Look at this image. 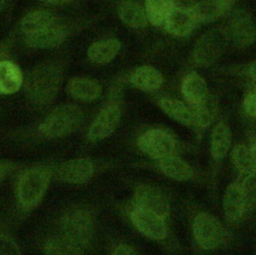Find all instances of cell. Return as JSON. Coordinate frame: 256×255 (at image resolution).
Segmentation results:
<instances>
[{"mask_svg": "<svg viewBox=\"0 0 256 255\" xmlns=\"http://www.w3.org/2000/svg\"><path fill=\"white\" fill-rule=\"evenodd\" d=\"M115 208L136 232L161 246L170 255H174L181 249L172 230V224L162 217L136 206L128 198L118 201Z\"/></svg>", "mask_w": 256, "mask_h": 255, "instance_id": "3", "label": "cell"}, {"mask_svg": "<svg viewBox=\"0 0 256 255\" xmlns=\"http://www.w3.org/2000/svg\"><path fill=\"white\" fill-rule=\"evenodd\" d=\"M20 164L11 160L0 159V184L15 171H18Z\"/></svg>", "mask_w": 256, "mask_h": 255, "instance_id": "35", "label": "cell"}, {"mask_svg": "<svg viewBox=\"0 0 256 255\" xmlns=\"http://www.w3.org/2000/svg\"><path fill=\"white\" fill-rule=\"evenodd\" d=\"M249 75L251 79L256 83V61H254L249 67Z\"/></svg>", "mask_w": 256, "mask_h": 255, "instance_id": "40", "label": "cell"}, {"mask_svg": "<svg viewBox=\"0 0 256 255\" xmlns=\"http://www.w3.org/2000/svg\"><path fill=\"white\" fill-rule=\"evenodd\" d=\"M60 15L49 9L37 8L26 13L18 23V31L22 37L38 32L55 22Z\"/></svg>", "mask_w": 256, "mask_h": 255, "instance_id": "18", "label": "cell"}, {"mask_svg": "<svg viewBox=\"0 0 256 255\" xmlns=\"http://www.w3.org/2000/svg\"><path fill=\"white\" fill-rule=\"evenodd\" d=\"M247 145L249 147L253 166H254V169L256 172V133H253L249 136V142L247 143Z\"/></svg>", "mask_w": 256, "mask_h": 255, "instance_id": "38", "label": "cell"}, {"mask_svg": "<svg viewBox=\"0 0 256 255\" xmlns=\"http://www.w3.org/2000/svg\"><path fill=\"white\" fill-rule=\"evenodd\" d=\"M39 1L42 2L43 4L49 5V6H60V5L67 4L71 0H39Z\"/></svg>", "mask_w": 256, "mask_h": 255, "instance_id": "39", "label": "cell"}, {"mask_svg": "<svg viewBox=\"0 0 256 255\" xmlns=\"http://www.w3.org/2000/svg\"><path fill=\"white\" fill-rule=\"evenodd\" d=\"M84 118V112L77 104L57 105L36 126L35 135L37 138L44 140L66 137L80 129Z\"/></svg>", "mask_w": 256, "mask_h": 255, "instance_id": "6", "label": "cell"}, {"mask_svg": "<svg viewBox=\"0 0 256 255\" xmlns=\"http://www.w3.org/2000/svg\"><path fill=\"white\" fill-rule=\"evenodd\" d=\"M242 106L247 116L256 119V88L245 94Z\"/></svg>", "mask_w": 256, "mask_h": 255, "instance_id": "34", "label": "cell"}, {"mask_svg": "<svg viewBox=\"0 0 256 255\" xmlns=\"http://www.w3.org/2000/svg\"><path fill=\"white\" fill-rule=\"evenodd\" d=\"M239 181L245 203L247 220L256 212V173H251L242 177H236Z\"/></svg>", "mask_w": 256, "mask_h": 255, "instance_id": "31", "label": "cell"}, {"mask_svg": "<svg viewBox=\"0 0 256 255\" xmlns=\"http://www.w3.org/2000/svg\"><path fill=\"white\" fill-rule=\"evenodd\" d=\"M148 170L179 183H201L207 181V173L195 167L181 155L169 156L158 160H149L141 164Z\"/></svg>", "mask_w": 256, "mask_h": 255, "instance_id": "10", "label": "cell"}, {"mask_svg": "<svg viewBox=\"0 0 256 255\" xmlns=\"http://www.w3.org/2000/svg\"><path fill=\"white\" fill-rule=\"evenodd\" d=\"M235 0H200L192 11L197 24L211 23L224 16L234 5Z\"/></svg>", "mask_w": 256, "mask_h": 255, "instance_id": "19", "label": "cell"}, {"mask_svg": "<svg viewBox=\"0 0 256 255\" xmlns=\"http://www.w3.org/2000/svg\"><path fill=\"white\" fill-rule=\"evenodd\" d=\"M106 166L89 157H78L57 164L54 178L58 181L83 185L90 182Z\"/></svg>", "mask_w": 256, "mask_h": 255, "instance_id": "12", "label": "cell"}, {"mask_svg": "<svg viewBox=\"0 0 256 255\" xmlns=\"http://www.w3.org/2000/svg\"><path fill=\"white\" fill-rule=\"evenodd\" d=\"M122 117V105L117 92L113 90L106 103L100 108L91 122L86 138L90 143H98L110 137L117 129Z\"/></svg>", "mask_w": 256, "mask_h": 255, "instance_id": "11", "label": "cell"}, {"mask_svg": "<svg viewBox=\"0 0 256 255\" xmlns=\"http://www.w3.org/2000/svg\"><path fill=\"white\" fill-rule=\"evenodd\" d=\"M130 196L128 199L136 206L150 211L172 224V201L169 194L159 185L141 181L129 180Z\"/></svg>", "mask_w": 256, "mask_h": 255, "instance_id": "8", "label": "cell"}, {"mask_svg": "<svg viewBox=\"0 0 256 255\" xmlns=\"http://www.w3.org/2000/svg\"><path fill=\"white\" fill-rule=\"evenodd\" d=\"M65 90L71 98L83 102L96 101L103 92V88L97 80L84 76L70 78L66 83Z\"/></svg>", "mask_w": 256, "mask_h": 255, "instance_id": "17", "label": "cell"}, {"mask_svg": "<svg viewBox=\"0 0 256 255\" xmlns=\"http://www.w3.org/2000/svg\"><path fill=\"white\" fill-rule=\"evenodd\" d=\"M253 255H256V253H255V254H253Z\"/></svg>", "mask_w": 256, "mask_h": 255, "instance_id": "42", "label": "cell"}, {"mask_svg": "<svg viewBox=\"0 0 256 255\" xmlns=\"http://www.w3.org/2000/svg\"><path fill=\"white\" fill-rule=\"evenodd\" d=\"M74 32V25L60 16L44 29L22 37L24 44L31 49H52L61 46Z\"/></svg>", "mask_w": 256, "mask_h": 255, "instance_id": "13", "label": "cell"}, {"mask_svg": "<svg viewBox=\"0 0 256 255\" xmlns=\"http://www.w3.org/2000/svg\"><path fill=\"white\" fill-rule=\"evenodd\" d=\"M6 1H7V0H0V13H1L2 10L4 9L5 4H6Z\"/></svg>", "mask_w": 256, "mask_h": 255, "instance_id": "41", "label": "cell"}, {"mask_svg": "<svg viewBox=\"0 0 256 255\" xmlns=\"http://www.w3.org/2000/svg\"><path fill=\"white\" fill-rule=\"evenodd\" d=\"M229 40L228 30L213 28L204 33L196 42L192 57L198 65L208 66L214 63L224 52Z\"/></svg>", "mask_w": 256, "mask_h": 255, "instance_id": "14", "label": "cell"}, {"mask_svg": "<svg viewBox=\"0 0 256 255\" xmlns=\"http://www.w3.org/2000/svg\"><path fill=\"white\" fill-rule=\"evenodd\" d=\"M230 161L234 171L236 172V177H242L251 173H256L249 147L246 143L239 142L231 147Z\"/></svg>", "mask_w": 256, "mask_h": 255, "instance_id": "29", "label": "cell"}, {"mask_svg": "<svg viewBox=\"0 0 256 255\" xmlns=\"http://www.w3.org/2000/svg\"><path fill=\"white\" fill-rule=\"evenodd\" d=\"M64 58L45 60L24 74L22 90L27 101L37 110H46L56 100L65 78Z\"/></svg>", "mask_w": 256, "mask_h": 255, "instance_id": "2", "label": "cell"}, {"mask_svg": "<svg viewBox=\"0 0 256 255\" xmlns=\"http://www.w3.org/2000/svg\"><path fill=\"white\" fill-rule=\"evenodd\" d=\"M24 74L11 59L0 62V95H11L22 89Z\"/></svg>", "mask_w": 256, "mask_h": 255, "instance_id": "21", "label": "cell"}, {"mask_svg": "<svg viewBox=\"0 0 256 255\" xmlns=\"http://www.w3.org/2000/svg\"><path fill=\"white\" fill-rule=\"evenodd\" d=\"M110 255H139V253L129 242L114 240L110 245Z\"/></svg>", "mask_w": 256, "mask_h": 255, "instance_id": "33", "label": "cell"}, {"mask_svg": "<svg viewBox=\"0 0 256 255\" xmlns=\"http://www.w3.org/2000/svg\"><path fill=\"white\" fill-rule=\"evenodd\" d=\"M181 92L189 107L202 103L209 96L205 79L196 71H191L184 77L181 83Z\"/></svg>", "mask_w": 256, "mask_h": 255, "instance_id": "20", "label": "cell"}, {"mask_svg": "<svg viewBox=\"0 0 256 255\" xmlns=\"http://www.w3.org/2000/svg\"><path fill=\"white\" fill-rule=\"evenodd\" d=\"M137 149L149 160H158L169 156L181 155L186 146L169 129L150 127L138 134L135 140Z\"/></svg>", "mask_w": 256, "mask_h": 255, "instance_id": "7", "label": "cell"}, {"mask_svg": "<svg viewBox=\"0 0 256 255\" xmlns=\"http://www.w3.org/2000/svg\"><path fill=\"white\" fill-rule=\"evenodd\" d=\"M58 233L84 251L94 247L97 233V213L89 204H74L64 209L56 221Z\"/></svg>", "mask_w": 256, "mask_h": 255, "instance_id": "5", "label": "cell"}, {"mask_svg": "<svg viewBox=\"0 0 256 255\" xmlns=\"http://www.w3.org/2000/svg\"><path fill=\"white\" fill-rule=\"evenodd\" d=\"M57 163H37L20 170L15 181V203L22 214H29L43 200Z\"/></svg>", "mask_w": 256, "mask_h": 255, "instance_id": "4", "label": "cell"}, {"mask_svg": "<svg viewBox=\"0 0 256 255\" xmlns=\"http://www.w3.org/2000/svg\"><path fill=\"white\" fill-rule=\"evenodd\" d=\"M232 147V132L225 120H220L212 127L209 139L210 165L207 173L209 193L212 198L216 196L219 173L223 162Z\"/></svg>", "mask_w": 256, "mask_h": 255, "instance_id": "9", "label": "cell"}, {"mask_svg": "<svg viewBox=\"0 0 256 255\" xmlns=\"http://www.w3.org/2000/svg\"><path fill=\"white\" fill-rule=\"evenodd\" d=\"M117 13L122 21L131 28H144L148 24V20L144 8L133 0H123L117 7Z\"/></svg>", "mask_w": 256, "mask_h": 255, "instance_id": "27", "label": "cell"}, {"mask_svg": "<svg viewBox=\"0 0 256 255\" xmlns=\"http://www.w3.org/2000/svg\"><path fill=\"white\" fill-rule=\"evenodd\" d=\"M44 255H85V251L61 234H52L42 241Z\"/></svg>", "mask_w": 256, "mask_h": 255, "instance_id": "28", "label": "cell"}, {"mask_svg": "<svg viewBox=\"0 0 256 255\" xmlns=\"http://www.w3.org/2000/svg\"><path fill=\"white\" fill-rule=\"evenodd\" d=\"M158 106L172 120L187 128L193 129V113L187 104L172 97H161L158 100Z\"/></svg>", "mask_w": 256, "mask_h": 255, "instance_id": "24", "label": "cell"}, {"mask_svg": "<svg viewBox=\"0 0 256 255\" xmlns=\"http://www.w3.org/2000/svg\"><path fill=\"white\" fill-rule=\"evenodd\" d=\"M229 38L239 48H246L256 40V27L250 15L239 11L231 19Z\"/></svg>", "mask_w": 256, "mask_h": 255, "instance_id": "16", "label": "cell"}, {"mask_svg": "<svg viewBox=\"0 0 256 255\" xmlns=\"http://www.w3.org/2000/svg\"><path fill=\"white\" fill-rule=\"evenodd\" d=\"M0 255H23L15 238L2 229H0Z\"/></svg>", "mask_w": 256, "mask_h": 255, "instance_id": "32", "label": "cell"}, {"mask_svg": "<svg viewBox=\"0 0 256 255\" xmlns=\"http://www.w3.org/2000/svg\"><path fill=\"white\" fill-rule=\"evenodd\" d=\"M122 47L121 42L115 38L103 39L93 42L87 49V58L91 63L105 65L116 58Z\"/></svg>", "mask_w": 256, "mask_h": 255, "instance_id": "22", "label": "cell"}, {"mask_svg": "<svg viewBox=\"0 0 256 255\" xmlns=\"http://www.w3.org/2000/svg\"><path fill=\"white\" fill-rule=\"evenodd\" d=\"M221 206L223 220L231 229H235L248 221L242 189L236 178L226 186L222 195Z\"/></svg>", "mask_w": 256, "mask_h": 255, "instance_id": "15", "label": "cell"}, {"mask_svg": "<svg viewBox=\"0 0 256 255\" xmlns=\"http://www.w3.org/2000/svg\"><path fill=\"white\" fill-rule=\"evenodd\" d=\"M13 42L14 38L12 37V35H9L7 38L0 42V62L6 59H10Z\"/></svg>", "mask_w": 256, "mask_h": 255, "instance_id": "36", "label": "cell"}, {"mask_svg": "<svg viewBox=\"0 0 256 255\" xmlns=\"http://www.w3.org/2000/svg\"><path fill=\"white\" fill-rule=\"evenodd\" d=\"M170 2L172 5V8L174 9L192 12L197 1L196 0H170Z\"/></svg>", "mask_w": 256, "mask_h": 255, "instance_id": "37", "label": "cell"}, {"mask_svg": "<svg viewBox=\"0 0 256 255\" xmlns=\"http://www.w3.org/2000/svg\"><path fill=\"white\" fill-rule=\"evenodd\" d=\"M196 24L192 12L172 8L163 26L173 36L187 37L192 33Z\"/></svg>", "mask_w": 256, "mask_h": 255, "instance_id": "23", "label": "cell"}, {"mask_svg": "<svg viewBox=\"0 0 256 255\" xmlns=\"http://www.w3.org/2000/svg\"><path fill=\"white\" fill-rule=\"evenodd\" d=\"M130 81L137 89L152 92L162 86L163 77L161 72L156 68L150 65H142L132 72Z\"/></svg>", "mask_w": 256, "mask_h": 255, "instance_id": "26", "label": "cell"}, {"mask_svg": "<svg viewBox=\"0 0 256 255\" xmlns=\"http://www.w3.org/2000/svg\"><path fill=\"white\" fill-rule=\"evenodd\" d=\"M172 9L170 0H145L144 11L147 20L154 26H162Z\"/></svg>", "mask_w": 256, "mask_h": 255, "instance_id": "30", "label": "cell"}, {"mask_svg": "<svg viewBox=\"0 0 256 255\" xmlns=\"http://www.w3.org/2000/svg\"><path fill=\"white\" fill-rule=\"evenodd\" d=\"M190 108L194 118L193 129L198 135H200L204 130L210 127L216 119L218 114V102L214 96L209 94L202 103Z\"/></svg>", "mask_w": 256, "mask_h": 255, "instance_id": "25", "label": "cell"}, {"mask_svg": "<svg viewBox=\"0 0 256 255\" xmlns=\"http://www.w3.org/2000/svg\"><path fill=\"white\" fill-rule=\"evenodd\" d=\"M186 210L190 238L197 255H207L232 245L233 229L224 220L193 201H186Z\"/></svg>", "mask_w": 256, "mask_h": 255, "instance_id": "1", "label": "cell"}]
</instances>
